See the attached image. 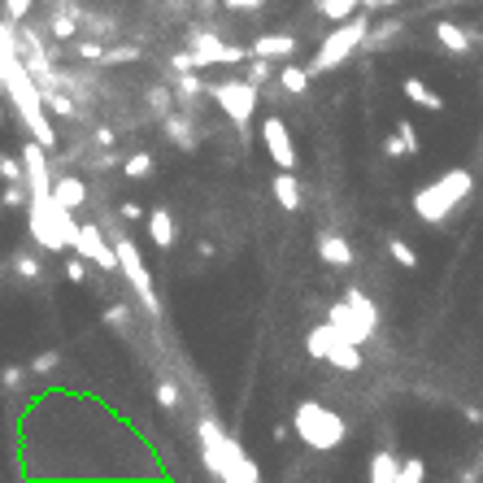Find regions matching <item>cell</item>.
Returning a JSON list of instances; mask_svg holds the SVG:
<instances>
[{"label":"cell","instance_id":"obj_33","mask_svg":"<svg viewBox=\"0 0 483 483\" xmlns=\"http://www.w3.org/2000/svg\"><path fill=\"white\" fill-rule=\"evenodd\" d=\"M144 52L135 49V44H122V49H105L100 52V66H122V61H140Z\"/></svg>","mask_w":483,"mask_h":483},{"label":"cell","instance_id":"obj_34","mask_svg":"<svg viewBox=\"0 0 483 483\" xmlns=\"http://www.w3.org/2000/svg\"><path fill=\"white\" fill-rule=\"evenodd\" d=\"M57 366H61V353H57V348H44V353H35V358H31L26 370H31V375H52Z\"/></svg>","mask_w":483,"mask_h":483},{"label":"cell","instance_id":"obj_12","mask_svg":"<svg viewBox=\"0 0 483 483\" xmlns=\"http://www.w3.org/2000/svg\"><path fill=\"white\" fill-rule=\"evenodd\" d=\"M327 322H331V327H336V331H339V336H344V339H353V344H366V339L375 336V331H370V327H366L362 318L353 314V310H348L344 301L327 310Z\"/></svg>","mask_w":483,"mask_h":483},{"label":"cell","instance_id":"obj_26","mask_svg":"<svg viewBox=\"0 0 483 483\" xmlns=\"http://www.w3.org/2000/svg\"><path fill=\"white\" fill-rule=\"evenodd\" d=\"M153 170H157L153 153H131V157L122 162V174H126V179H153Z\"/></svg>","mask_w":483,"mask_h":483},{"label":"cell","instance_id":"obj_5","mask_svg":"<svg viewBox=\"0 0 483 483\" xmlns=\"http://www.w3.org/2000/svg\"><path fill=\"white\" fill-rule=\"evenodd\" d=\"M366 31H370V14H348V18H339L336 31L322 40V49L314 52V61L305 66L310 74H327V70H339L353 52L362 49Z\"/></svg>","mask_w":483,"mask_h":483},{"label":"cell","instance_id":"obj_15","mask_svg":"<svg viewBox=\"0 0 483 483\" xmlns=\"http://www.w3.org/2000/svg\"><path fill=\"white\" fill-rule=\"evenodd\" d=\"M296 35H283V31H270V35H257L253 40V49H248V57H296Z\"/></svg>","mask_w":483,"mask_h":483},{"label":"cell","instance_id":"obj_23","mask_svg":"<svg viewBox=\"0 0 483 483\" xmlns=\"http://www.w3.org/2000/svg\"><path fill=\"white\" fill-rule=\"evenodd\" d=\"M344 305H348L353 314L362 318L370 331H379V310H375V301H370V296H366L362 288H348V292H344Z\"/></svg>","mask_w":483,"mask_h":483},{"label":"cell","instance_id":"obj_4","mask_svg":"<svg viewBox=\"0 0 483 483\" xmlns=\"http://www.w3.org/2000/svg\"><path fill=\"white\" fill-rule=\"evenodd\" d=\"M301 444H310L314 453H331L348 440V423L339 418L336 410H327L322 401H301L292 410V427H288Z\"/></svg>","mask_w":483,"mask_h":483},{"label":"cell","instance_id":"obj_46","mask_svg":"<svg viewBox=\"0 0 483 483\" xmlns=\"http://www.w3.org/2000/svg\"><path fill=\"white\" fill-rule=\"evenodd\" d=\"M384 153L392 157V162H396V157H405V144H401V135H396V131H392V135L384 140Z\"/></svg>","mask_w":483,"mask_h":483},{"label":"cell","instance_id":"obj_28","mask_svg":"<svg viewBox=\"0 0 483 483\" xmlns=\"http://www.w3.org/2000/svg\"><path fill=\"white\" fill-rule=\"evenodd\" d=\"M14 274H18V279H26V283H40L44 266H40V257H31V253H18V257H14Z\"/></svg>","mask_w":483,"mask_h":483},{"label":"cell","instance_id":"obj_20","mask_svg":"<svg viewBox=\"0 0 483 483\" xmlns=\"http://www.w3.org/2000/svg\"><path fill=\"white\" fill-rule=\"evenodd\" d=\"M270 188H274V200H279L288 214H296V209H301V183H296V174H292V170H279Z\"/></svg>","mask_w":483,"mask_h":483},{"label":"cell","instance_id":"obj_38","mask_svg":"<svg viewBox=\"0 0 483 483\" xmlns=\"http://www.w3.org/2000/svg\"><path fill=\"white\" fill-rule=\"evenodd\" d=\"M31 5H35V0H5V18H9V26L26 23V14H31Z\"/></svg>","mask_w":483,"mask_h":483},{"label":"cell","instance_id":"obj_13","mask_svg":"<svg viewBox=\"0 0 483 483\" xmlns=\"http://www.w3.org/2000/svg\"><path fill=\"white\" fill-rule=\"evenodd\" d=\"M318 257L331 270H348L353 266V244L344 240V236H336V231H322L318 236Z\"/></svg>","mask_w":483,"mask_h":483},{"label":"cell","instance_id":"obj_30","mask_svg":"<svg viewBox=\"0 0 483 483\" xmlns=\"http://www.w3.org/2000/svg\"><path fill=\"white\" fill-rule=\"evenodd\" d=\"M318 14L322 18H331V23H339V18H348L353 9H358V0H314Z\"/></svg>","mask_w":483,"mask_h":483},{"label":"cell","instance_id":"obj_7","mask_svg":"<svg viewBox=\"0 0 483 483\" xmlns=\"http://www.w3.org/2000/svg\"><path fill=\"white\" fill-rule=\"evenodd\" d=\"M305 348H310L314 362H327V366H336V370H362V362H366L362 344L344 339L331 322H318L314 331L305 336Z\"/></svg>","mask_w":483,"mask_h":483},{"label":"cell","instance_id":"obj_11","mask_svg":"<svg viewBox=\"0 0 483 483\" xmlns=\"http://www.w3.org/2000/svg\"><path fill=\"white\" fill-rule=\"evenodd\" d=\"M262 140H266L270 162H274L279 170H296V166H301L296 140H292V131H288V122H283V118H266V122H262Z\"/></svg>","mask_w":483,"mask_h":483},{"label":"cell","instance_id":"obj_31","mask_svg":"<svg viewBox=\"0 0 483 483\" xmlns=\"http://www.w3.org/2000/svg\"><path fill=\"white\" fill-rule=\"evenodd\" d=\"M396 135H401V144H405V157H418V153H423V140H418L410 118H396Z\"/></svg>","mask_w":483,"mask_h":483},{"label":"cell","instance_id":"obj_47","mask_svg":"<svg viewBox=\"0 0 483 483\" xmlns=\"http://www.w3.org/2000/svg\"><path fill=\"white\" fill-rule=\"evenodd\" d=\"M118 214L126 218V222H140V218H144V209H140L135 200H122V209H118Z\"/></svg>","mask_w":483,"mask_h":483},{"label":"cell","instance_id":"obj_29","mask_svg":"<svg viewBox=\"0 0 483 483\" xmlns=\"http://www.w3.org/2000/svg\"><path fill=\"white\" fill-rule=\"evenodd\" d=\"M427 479V461L423 458H405L396 466V483H423Z\"/></svg>","mask_w":483,"mask_h":483},{"label":"cell","instance_id":"obj_3","mask_svg":"<svg viewBox=\"0 0 483 483\" xmlns=\"http://www.w3.org/2000/svg\"><path fill=\"white\" fill-rule=\"evenodd\" d=\"M470 192H475V174L466 166H453L413 192V214L423 227H444L453 218V209L470 200Z\"/></svg>","mask_w":483,"mask_h":483},{"label":"cell","instance_id":"obj_16","mask_svg":"<svg viewBox=\"0 0 483 483\" xmlns=\"http://www.w3.org/2000/svg\"><path fill=\"white\" fill-rule=\"evenodd\" d=\"M435 40L444 44V52H453V57H466V52H475V35H466V26L458 23H435Z\"/></svg>","mask_w":483,"mask_h":483},{"label":"cell","instance_id":"obj_40","mask_svg":"<svg viewBox=\"0 0 483 483\" xmlns=\"http://www.w3.org/2000/svg\"><path fill=\"white\" fill-rule=\"evenodd\" d=\"M23 379H26V366H5L0 370V387H9V392H18Z\"/></svg>","mask_w":483,"mask_h":483},{"label":"cell","instance_id":"obj_49","mask_svg":"<svg viewBox=\"0 0 483 483\" xmlns=\"http://www.w3.org/2000/svg\"><path fill=\"white\" fill-rule=\"evenodd\" d=\"M97 144L100 148H114V131H109V126H100V131H97Z\"/></svg>","mask_w":483,"mask_h":483},{"label":"cell","instance_id":"obj_45","mask_svg":"<svg viewBox=\"0 0 483 483\" xmlns=\"http://www.w3.org/2000/svg\"><path fill=\"white\" fill-rule=\"evenodd\" d=\"M222 5H227L231 14H257V9H262L266 0H222Z\"/></svg>","mask_w":483,"mask_h":483},{"label":"cell","instance_id":"obj_25","mask_svg":"<svg viewBox=\"0 0 483 483\" xmlns=\"http://www.w3.org/2000/svg\"><path fill=\"white\" fill-rule=\"evenodd\" d=\"M396 466H401V461H396V453L379 449V453L370 458V470H366V475H370V483H396Z\"/></svg>","mask_w":483,"mask_h":483},{"label":"cell","instance_id":"obj_44","mask_svg":"<svg viewBox=\"0 0 483 483\" xmlns=\"http://www.w3.org/2000/svg\"><path fill=\"white\" fill-rule=\"evenodd\" d=\"M66 279H70V283H83V279H88V262H83V257H70V262H66Z\"/></svg>","mask_w":483,"mask_h":483},{"label":"cell","instance_id":"obj_21","mask_svg":"<svg viewBox=\"0 0 483 483\" xmlns=\"http://www.w3.org/2000/svg\"><path fill=\"white\" fill-rule=\"evenodd\" d=\"M170 97L179 100V105H192V100H200V97H205L200 74H196V70H179V74H174V83H170Z\"/></svg>","mask_w":483,"mask_h":483},{"label":"cell","instance_id":"obj_10","mask_svg":"<svg viewBox=\"0 0 483 483\" xmlns=\"http://www.w3.org/2000/svg\"><path fill=\"white\" fill-rule=\"evenodd\" d=\"M70 248L88 262V266L97 270H118V262H114V244H109V236L100 231L97 222H74V236H70Z\"/></svg>","mask_w":483,"mask_h":483},{"label":"cell","instance_id":"obj_32","mask_svg":"<svg viewBox=\"0 0 483 483\" xmlns=\"http://www.w3.org/2000/svg\"><path fill=\"white\" fill-rule=\"evenodd\" d=\"M387 253H392V262H396V266L418 270V253H413V248H410L405 240H396V236H392V244H387Z\"/></svg>","mask_w":483,"mask_h":483},{"label":"cell","instance_id":"obj_17","mask_svg":"<svg viewBox=\"0 0 483 483\" xmlns=\"http://www.w3.org/2000/svg\"><path fill=\"white\" fill-rule=\"evenodd\" d=\"M144 227L157 248H174V218H170V209H162V205H157V209H144Z\"/></svg>","mask_w":483,"mask_h":483},{"label":"cell","instance_id":"obj_1","mask_svg":"<svg viewBox=\"0 0 483 483\" xmlns=\"http://www.w3.org/2000/svg\"><path fill=\"white\" fill-rule=\"evenodd\" d=\"M196 444H200V461L209 466V475L222 483H257L262 479V466L244 453L236 444V435L227 432L218 418H200L196 423Z\"/></svg>","mask_w":483,"mask_h":483},{"label":"cell","instance_id":"obj_41","mask_svg":"<svg viewBox=\"0 0 483 483\" xmlns=\"http://www.w3.org/2000/svg\"><path fill=\"white\" fill-rule=\"evenodd\" d=\"M0 205H9V209H18V205H26V183H9V188L0 192Z\"/></svg>","mask_w":483,"mask_h":483},{"label":"cell","instance_id":"obj_19","mask_svg":"<svg viewBox=\"0 0 483 483\" xmlns=\"http://www.w3.org/2000/svg\"><path fill=\"white\" fill-rule=\"evenodd\" d=\"M401 92H405V100L423 105V109H432V114H440V109H444V97H440L435 88H427L423 79H413V74L405 79V83H401Z\"/></svg>","mask_w":483,"mask_h":483},{"label":"cell","instance_id":"obj_18","mask_svg":"<svg viewBox=\"0 0 483 483\" xmlns=\"http://www.w3.org/2000/svg\"><path fill=\"white\" fill-rule=\"evenodd\" d=\"M162 131H166L174 144L183 148V153H196V131H192V118H179L174 109L170 114H162Z\"/></svg>","mask_w":483,"mask_h":483},{"label":"cell","instance_id":"obj_48","mask_svg":"<svg viewBox=\"0 0 483 483\" xmlns=\"http://www.w3.org/2000/svg\"><path fill=\"white\" fill-rule=\"evenodd\" d=\"M170 70H174V74H179V70H192V57H188V49L170 57Z\"/></svg>","mask_w":483,"mask_h":483},{"label":"cell","instance_id":"obj_35","mask_svg":"<svg viewBox=\"0 0 483 483\" xmlns=\"http://www.w3.org/2000/svg\"><path fill=\"white\" fill-rule=\"evenodd\" d=\"M153 401H157L162 410H179V387L170 384V379H157V387H153Z\"/></svg>","mask_w":483,"mask_h":483},{"label":"cell","instance_id":"obj_39","mask_svg":"<svg viewBox=\"0 0 483 483\" xmlns=\"http://www.w3.org/2000/svg\"><path fill=\"white\" fill-rule=\"evenodd\" d=\"M0 179H5V183H23V162L0 153Z\"/></svg>","mask_w":483,"mask_h":483},{"label":"cell","instance_id":"obj_43","mask_svg":"<svg viewBox=\"0 0 483 483\" xmlns=\"http://www.w3.org/2000/svg\"><path fill=\"white\" fill-rule=\"evenodd\" d=\"M74 52H79L83 61H100V52H105V44H100V40H83V44H74Z\"/></svg>","mask_w":483,"mask_h":483},{"label":"cell","instance_id":"obj_37","mask_svg":"<svg viewBox=\"0 0 483 483\" xmlns=\"http://www.w3.org/2000/svg\"><path fill=\"white\" fill-rule=\"evenodd\" d=\"M170 88H162V83H153V88H148V105H153V109H157V118H162V114H170Z\"/></svg>","mask_w":483,"mask_h":483},{"label":"cell","instance_id":"obj_8","mask_svg":"<svg viewBox=\"0 0 483 483\" xmlns=\"http://www.w3.org/2000/svg\"><path fill=\"white\" fill-rule=\"evenodd\" d=\"M205 97H214V100H218L222 118L231 122L236 131H248V122H253V114H257V88H253L248 79L214 83V88H205Z\"/></svg>","mask_w":483,"mask_h":483},{"label":"cell","instance_id":"obj_50","mask_svg":"<svg viewBox=\"0 0 483 483\" xmlns=\"http://www.w3.org/2000/svg\"><path fill=\"white\" fill-rule=\"evenodd\" d=\"M358 5H366V9H387V5H396V0H358Z\"/></svg>","mask_w":483,"mask_h":483},{"label":"cell","instance_id":"obj_36","mask_svg":"<svg viewBox=\"0 0 483 483\" xmlns=\"http://www.w3.org/2000/svg\"><path fill=\"white\" fill-rule=\"evenodd\" d=\"M244 61H248V83H253V88H257V83H266L270 74V57H244Z\"/></svg>","mask_w":483,"mask_h":483},{"label":"cell","instance_id":"obj_14","mask_svg":"<svg viewBox=\"0 0 483 483\" xmlns=\"http://www.w3.org/2000/svg\"><path fill=\"white\" fill-rule=\"evenodd\" d=\"M52 200H57V205H61V209H83V205H88V183H83V179H74V174H61V179H52Z\"/></svg>","mask_w":483,"mask_h":483},{"label":"cell","instance_id":"obj_6","mask_svg":"<svg viewBox=\"0 0 483 483\" xmlns=\"http://www.w3.org/2000/svg\"><path fill=\"white\" fill-rule=\"evenodd\" d=\"M109 244H114V262H118L122 279L131 283V292L140 296V305H144L148 314L157 318V314H162V301H157V292H153V274H148V266H144V257H140V248H135V240H131L122 227H114V231H109Z\"/></svg>","mask_w":483,"mask_h":483},{"label":"cell","instance_id":"obj_2","mask_svg":"<svg viewBox=\"0 0 483 483\" xmlns=\"http://www.w3.org/2000/svg\"><path fill=\"white\" fill-rule=\"evenodd\" d=\"M0 83H5V92H9V100H14V109L23 114L31 140L52 153V148H57V131H52L49 109H44V100H40V88H35V79H31V70H26L23 52H14V57L0 61Z\"/></svg>","mask_w":483,"mask_h":483},{"label":"cell","instance_id":"obj_27","mask_svg":"<svg viewBox=\"0 0 483 483\" xmlns=\"http://www.w3.org/2000/svg\"><path fill=\"white\" fill-rule=\"evenodd\" d=\"M49 31L57 35V40H74L79 18H74V14H66V9H52V14H49Z\"/></svg>","mask_w":483,"mask_h":483},{"label":"cell","instance_id":"obj_22","mask_svg":"<svg viewBox=\"0 0 483 483\" xmlns=\"http://www.w3.org/2000/svg\"><path fill=\"white\" fill-rule=\"evenodd\" d=\"M40 88V100H44V109L57 114V118H79V109H74V100L57 88V83H35Z\"/></svg>","mask_w":483,"mask_h":483},{"label":"cell","instance_id":"obj_24","mask_svg":"<svg viewBox=\"0 0 483 483\" xmlns=\"http://www.w3.org/2000/svg\"><path fill=\"white\" fill-rule=\"evenodd\" d=\"M310 79H314V74L305 70V66H283V70H279V88H283V92H288V97H305V92H310Z\"/></svg>","mask_w":483,"mask_h":483},{"label":"cell","instance_id":"obj_9","mask_svg":"<svg viewBox=\"0 0 483 483\" xmlns=\"http://www.w3.org/2000/svg\"><path fill=\"white\" fill-rule=\"evenodd\" d=\"M188 57H192V70H205V66H240L248 49H236L227 44L214 31H192L188 35Z\"/></svg>","mask_w":483,"mask_h":483},{"label":"cell","instance_id":"obj_42","mask_svg":"<svg viewBox=\"0 0 483 483\" xmlns=\"http://www.w3.org/2000/svg\"><path fill=\"white\" fill-rule=\"evenodd\" d=\"M105 322H109L114 331H126V322H131V314H126V305H109V310H105Z\"/></svg>","mask_w":483,"mask_h":483}]
</instances>
